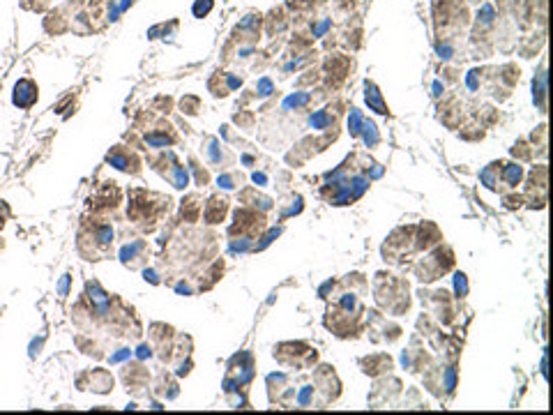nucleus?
<instances>
[{
	"instance_id": "obj_5",
	"label": "nucleus",
	"mask_w": 553,
	"mask_h": 415,
	"mask_svg": "<svg viewBox=\"0 0 553 415\" xmlns=\"http://www.w3.org/2000/svg\"><path fill=\"white\" fill-rule=\"evenodd\" d=\"M362 125H364V118H362V113L357 111V108H353V111H351V134H353V136H360Z\"/></svg>"
},
{
	"instance_id": "obj_7",
	"label": "nucleus",
	"mask_w": 553,
	"mask_h": 415,
	"mask_svg": "<svg viewBox=\"0 0 553 415\" xmlns=\"http://www.w3.org/2000/svg\"><path fill=\"white\" fill-rule=\"evenodd\" d=\"M307 99H309V95L307 92H300V95H290L286 102H284V106L286 108H290V106H302V104H307Z\"/></svg>"
},
{
	"instance_id": "obj_1",
	"label": "nucleus",
	"mask_w": 553,
	"mask_h": 415,
	"mask_svg": "<svg viewBox=\"0 0 553 415\" xmlns=\"http://www.w3.org/2000/svg\"><path fill=\"white\" fill-rule=\"evenodd\" d=\"M37 99V88H35V83L33 81H18L17 83V88H14V104L21 106V108H28V106L33 104Z\"/></svg>"
},
{
	"instance_id": "obj_3",
	"label": "nucleus",
	"mask_w": 553,
	"mask_h": 415,
	"mask_svg": "<svg viewBox=\"0 0 553 415\" xmlns=\"http://www.w3.org/2000/svg\"><path fill=\"white\" fill-rule=\"evenodd\" d=\"M360 134L364 136V143H367V148H374V145L380 141V136H378V132H376V125L371 123V120H364Z\"/></svg>"
},
{
	"instance_id": "obj_6",
	"label": "nucleus",
	"mask_w": 553,
	"mask_h": 415,
	"mask_svg": "<svg viewBox=\"0 0 553 415\" xmlns=\"http://www.w3.org/2000/svg\"><path fill=\"white\" fill-rule=\"evenodd\" d=\"M212 9V0H196V5H194V14L198 18H203L208 12Z\"/></svg>"
},
{
	"instance_id": "obj_8",
	"label": "nucleus",
	"mask_w": 553,
	"mask_h": 415,
	"mask_svg": "<svg viewBox=\"0 0 553 415\" xmlns=\"http://www.w3.org/2000/svg\"><path fill=\"white\" fill-rule=\"evenodd\" d=\"M465 291H468V284H465V274L459 272V274H457V295L461 298V295H465Z\"/></svg>"
},
{
	"instance_id": "obj_9",
	"label": "nucleus",
	"mask_w": 553,
	"mask_h": 415,
	"mask_svg": "<svg viewBox=\"0 0 553 415\" xmlns=\"http://www.w3.org/2000/svg\"><path fill=\"white\" fill-rule=\"evenodd\" d=\"M258 90H261V95H270V92H272V83H270L268 79H263L261 83H258Z\"/></svg>"
},
{
	"instance_id": "obj_2",
	"label": "nucleus",
	"mask_w": 553,
	"mask_h": 415,
	"mask_svg": "<svg viewBox=\"0 0 553 415\" xmlns=\"http://www.w3.org/2000/svg\"><path fill=\"white\" fill-rule=\"evenodd\" d=\"M364 97H367V104L376 111V113H387V106L385 102H383V95H380V90L374 86V83H369L367 81V86H364Z\"/></svg>"
},
{
	"instance_id": "obj_4",
	"label": "nucleus",
	"mask_w": 553,
	"mask_h": 415,
	"mask_svg": "<svg viewBox=\"0 0 553 415\" xmlns=\"http://www.w3.org/2000/svg\"><path fill=\"white\" fill-rule=\"evenodd\" d=\"M502 171H505V180H507V185H518V180H521V176H523V171H521V166H517V164H500Z\"/></svg>"
}]
</instances>
